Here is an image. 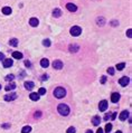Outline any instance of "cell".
I'll use <instances>...</instances> for the list:
<instances>
[{
	"label": "cell",
	"mask_w": 132,
	"mask_h": 133,
	"mask_svg": "<svg viewBox=\"0 0 132 133\" xmlns=\"http://www.w3.org/2000/svg\"><path fill=\"white\" fill-rule=\"evenodd\" d=\"M38 23H39V21H38L37 18H31V19L29 20V25L31 27H37L38 26Z\"/></svg>",
	"instance_id": "cell-15"
},
{
	"label": "cell",
	"mask_w": 132,
	"mask_h": 133,
	"mask_svg": "<svg viewBox=\"0 0 132 133\" xmlns=\"http://www.w3.org/2000/svg\"><path fill=\"white\" fill-rule=\"evenodd\" d=\"M67 133H75V127H74V126H70V127H68Z\"/></svg>",
	"instance_id": "cell-31"
},
{
	"label": "cell",
	"mask_w": 132,
	"mask_h": 133,
	"mask_svg": "<svg viewBox=\"0 0 132 133\" xmlns=\"http://www.w3.org/2000/svg\"><path fill=\"white\" fill-rule=\"evenodd\" d=\"M104 23H105V19H104L103 17H100V18H97L96 19V23L99 25V26H103Z\"/></svg>",
	"instance_id": "cell-22"
},
{
	"label": "cell",
	"mask_w": 132,
	"mask_h": 133,
	"mask_svg": "<svg viewBox=\"0 0 132 133\" xmlns=\"http://www.w3.org/2000/svg\"><path fill=\"white\" fill-rule=\"evenodd\" d=\"M124 67H125V64H124V63H120V64H117V65H116L117 70H122Z\"/></svg>",
	"instance_id": "cell-26"
},
{
	"label": "cell",
	"mask_w": 132,
	"mask_h": 133,
	"mask_svg": "<svg viewBox=\"0 0 132 133\" xmlns=\"http://www.w3.org/2000/svg\"><path fill=\"white\" fill-rule=\"evenodd\" d=\"M53 67L54 68H56V70H61V68L63 67V63L61 61H54Z\"/></svg>",
	"instance_id": "cell-13"
},
{
	"label": "cell",
	"mask_w": 132,
	"mask_h": 133,
	"mask_svg": "<svg viewBox=\"0 0 132 133\" xmlns=\"http://www.w3.org/2000/svg\"><path fill=\"white\" fill-rule=\"evenodd\" d=\"M129 82H130V78L128 76H123V77H121L119 79V83H120L121 86H126V85L129 84Z\"/></svg>",
	"instance_id": "cell-4"
},
{
	"label": "cell",
	"mask_w": 132,
	"mask_h": 133,
	"mask_svg": "<svg viewBox=\"0 0 132 133\" xmlns=\"http://www.w3.org/2000/svg\"><path fill=\"white\" fill-rule=\"evenodd\" d=\"M17 98V94L16 93H12V94H9V95H6L5 96V101L7 102H10V101H14Z\"/></svg>",
	"instance_id": "cell-8"
},
{
	"label": "cell",
	"mask_w": 132,
	"mask_h": 133,
	"mask_svg": "<svg viewBox=\"0 0 132 133\" xmlns=\"http://www.w3.org/2000/svg\"><path fill=\"white\" fill-rule=\"evenodd\" d=\"M106 82V76H102L101 77V84H104Z\"/></svg>",
	"instance_id": "cell-33"
},
{
	"label": "cell",
	"mask_w": 132,
	"mask_h": 133,
	"mask_svg": "<svg viewBox=\"0 0 132 133\" xmlns=\"http://www.w3.org/2000/svg\"><path fill=\"white\" fill-rule=\"evenodd\" d=\"M70 35L72 36H75V37H77V36H79L81 34H82V28L78 26H73L72 28H70Z\"/></svg>",
	"instance_id": "cell-3"
},
{
	"label": "cell",
	"mask_w": 132,
	"mask_h": 133,
	"mask_svg": "<svg viewBox=\"0 0 132 133\" xmlns=\"http://www.w3.org/2000/svg\"><path fill=\"white\" fill-rule=\"evenodd\" d=\"M96 133H103V130H102V129H101V127H100V129H99V130L96 131Z\"/></svg>",
	"instance_id": "cell-42"
},
{
	"label": "cell",
	"mask_w": 132,
	"mask_h": 133,
	"mask_svg": "<svg viewBox=\"0 0 132 133\" xmlns=\"http://www.w3.org/2000/svg\"><path fill=\"white\" fill-rule=\"evenodd\" d=\"M9 45H10V46L16 47L18 45V39L17 38H12V39H10V40H9Z\"/></svg>",
	"instance_id": "cell-20"
},
{
	"label": "cell",
	"mask_w": 132,
	"mask_h": 133,
	"mask_svg": "<svg viewBox=\"0 0 132 133\" xmlns=\"http://www.w3.org/2000/svg\"><path fill=\"white\" fill-rule=\"evenodd\" d=\"M43 45L46 46V47H49L50 46V40L49 39H44V40H43Z\"/></svg>",
	"instance_id": "cell-27"
},
{
	"label": "cell",
	"mask_w": 132,
	"mask_h": 133,
	"mask_svg": "<svg viewBox=\"0 0 132 133\" xmlns=\"http://www.w3.org/2000/svg\"><path fill=\"white\" fill-rule=\"evenodd\" d=\"M3 58H5V55L2 53H0V61H3Z\"/></svg>",
	"instance_id": "cell-40"
},
{
	"label": "cell",
	"mask_w": 132,
	"mask_h": 133,
	"mask_svg": "<svg viewBox=\"0 0 132 133\" xmlns=\"http://www.w3.org/2000/svg\"><path fill=\"white\" fill-rule=\"evenodd\" d=\"M25 65H26L27 67H30V66H31V64H30L29 61H26V62H25Z\"/></svg>",
	"instance_id": "cell-38"
},
{
	"label": "cell",
	"mask_w": 132,
	"mask_h": 133,
	"mask_svg": "<svg viewBox=\"0 0 132 133\" xmlns=\"http://www.w3.org/2000/svg\"><path fill=\"white\" fill-rule=\"evenodd\" d=\"M12 64H14V62H12L11 58H7V59H3V67H5V68H9V67H11Z\"/></svg>",
	"instance_id": "cell-6"
},
{
	"label": "cell",
	"mask_w": 132,
	"mask_h": 133,
	"mask_svg": "<svg viewBox=\"0 0 132 133\" xmlns=\"http://www.w3.org/2000/svg\"><path fill=\"white\" fill-rule=\"evenodd\" d=\"M30 100H32V101H38L39 100V94L38 93H31L29 95Z\"/></svg>",
	"instance_id": "cell-17"
},
{
	"label": "cell",
	"mask_w": 132,
	"mask_h": 133,
	"mask_svg": "<svg viewBox=\"0 0 132 133\" xmlns=\"http://www.w3.org/2000/svg\"><path fill=\"white\" fill-rule=\"evenodd\" d=\"M108 73H109L110 75H114V68L113 67H109L108 68Z\"/></svg>",
	"instance_id": "cell-29"
},
{
	"label": "cell",
	"mask_w": 132,
	"mask_h": 133,
	"mask_svg": "<svg viewBox=\"0 0 132 133\" xmlns=\"http://www.w3.org/2000/svg\"><path fill=\"white\" fill-rule=\"evenodd\" d=\"M66 8H67V10H68V11H70V12H75L77 10V7L75 6L74 3H72V2L67 3V5H66Z\"/></svg>",
	"instance_id": "cell-7"
},
{
	"label": "cell",
	"mask_w": 132,
	"mask_h": 133,
	"mask_svg": "<svg viewBox=\"0 0 132 133\" xmlns=\"http://www.w3.org/2000/svg\"><path fill=\"white\" fill-rule=\"evenodd\" d=\"M99 109H100L101 112H104V111H106V109H108V101H105V100L101 101L100 104H99Z\"/></svg>",
	"instance_id": "cell-5"
},
{
	"label": "cell",
	"mask_w": 132,
	"mask_h": 133,
	"mask_svg": "<svg viewBox=\"0 0 132 133\" xmlns=\"http://www.w3.org/2000/svg\"><path fill=\"white\" fill-rule=\"evenodd\" d=\"M31 131V127L30 126H23V130H21V133H29Z\"/></svg>",
	"instance_id": "cell-25"
},
{
	"label": "cell",
	"mask_w": 132,
	"mask_h": 133,
	"mask_svg": "<svg viewBox=\"0 0 132 133\" xmlns=\"http://www.w3.org/2000/svg\"><path fill=\"white\" fill-rule=\"evenodd\" d=\"M128 117H129V112H128V111H123V112H121V114L119 115V119H120L121 121H125Z\"/></svg>",
	"instance_id": "cell-9"
},
{
	"label": "cell",
	"mask_w": 132,
	"mask_h": 133,
	"mask_svg": "<svg viewBox=\"0 0 132 133\" xmlns=\"http://www.w3.org/2000/svg\"><path fill=\"white\" fill-rule=\"evenodd\" d=\"M2 14L10 15V14H11V8H10V7H3V8H2Z\"/></svg>",
	"instance_id": "cell-21"
},
{
	"label": "cell",
	"mask_w": 132,
	"mask_h": 133,
	"mask_svg": "<svg viewBox=\"0 0 132 133\" xmlns=\"http://www.w3.org/2000/svg\"><path fill=\"white\" fill-rule=\"evenodd\" d=\"M115 117H116V113H112V114H111V120H114L115 119Z\"/></svg>",
	"instance_id": "cell-37"
},
{
	"label": "cell",
	"mask_w": 132,
	"mask_h": 133,
	"mask_svg": "<svg viewBox=\"0 0 132 133\" xmlns=\"http://www.w3.org/2000/svg\"><path fill=\"white\" fill-rule=\"evenodd\" d=\"M115 133H122V132H121V131H116V132H115Z\"/></svg>",
	"instance_id": "cell-44"
},
{
	"label": "cell",
	"mask_w": 132,
	"mask_h": 133,
	"mask_svg": "<svg viewBox=\"0 0 132 133\" xmlns=\"http://www.w3.org/2000/svg\"><path fill=\"white\" fill-rule=\"evenodd\" d=\"M14 88H16L15 83H10V84H8L6 86V91H11V90H14Z\"/></svg>",
	"instance_id": "cell-23"
},
{
	"label": "cell",
	"mask_w": 132,
	"mask_h": 133,
	"mask_svg": "<svg viewBox=\"0 0 132 133\" xmlns=\"http://www.w3.org/2000/svg\"><path fill=\"white\" fill-rule=\"evenodd\" d=\"M111 119V114L110 113H106L105 115H104V121H108V120Z\"/></svg>",
	"instance_id": "cell-32"
},
{
	"label": "cell",
	"mask_w": 132,
	"mask_h": 133,
	"mask_svg": "<svg viewBox=\"0 0 132 133\" xmlns=\"http://www.w3.org/2000/svg\"><path fill=\"white\" fill-rule=\"evenodd\" d=\"M119 100H120V94H119V93H113L111 95V101L113 102V103H117Z\"/></svg>",
	"instance_id": "cell-10"
},
{
	"label": "cell",
	"mask_w": 132,
	"mask_h": 133,
	"mask_svg": "<svg viewBox=\"0 0 132 133\" xmlns=\"http://www.w3.org/2000/svg\"><path fill=\"white\" fill-rule=\"evenodd\" d=\"M53 16L54 17H61L62 16V11H61V9H54V11H53Z\"/></svg>",
	"instance_id": "cell-19"
},
{
	"label": "cell",
	"mask_w": 132,
	"mask_h": 133,
	"mask_svg": "<svg viewBox=\"0 0 132 133\" xmlns=\"http://www.w3.org/2000/svg\"><path fill=\"white\" fill-rule=\"evenodd\" d=\"M40 65H41V67L46 68V67H48V65H49V62H48L47 58H43V59L40 61Z\"/></svg>",
	"instance_id": "cell-16"
},
{
	"label": "cell",
	"mask_w": 132,
	"mask_h": 133,
	"mask_svg": "<svg viewBox=\"0 0 132 133\" xmlns=\"http://www.w3.org/2000/svg\"><path fill=\"white\" fill-rule=\"evenodd\" d=\"M41 116V113L39 112V111H37V112L35 113V117H40Z\"/></svg>",
	"instance_id": "cell-36"
},
{
	"label": "cell",
	"mask_w": 132,
	"mask_h": 133,
	"mask_svg": "<svg viewBox=\"0 0 132 133\" xmlns=\"http://www.w3.org/2000/svg\"><path fill=\"white\" fill-rule=\"evenodd\" d=\"M68 49H70V52H72V53H76V52H78L79 46L76 45V44H73V45H70Z\"/></svg>",
	"instance_id": "cell-12"
},
{
	"label": "cell",
	"mask_w": 132,
	"mask_h": 133,
	"mask_svg": "<svg viewBox=\"0 0 132 133\" xmlns=\"http://www.w3.org/2000/svg\"><path fill=\"white\" fill-rule=\"evenodd\" d=\"M2 127H3V129H8V127H10V125H8V124H3Z\"/></svg>",
	"instance_id": "cell-41"
},
{
	"label": "cell",
	"mask_w": 132,
	"mask_h": 133,
	"mask_svg": "<svg viewBox=\"0 0 132 133\" xmlns=\"http://www.w3.org/2000/svg\"><path fill=\"white\" fill-rule=\"evenodd\" d=\"M126 35H128V37L129 38H131V36H132V30L131 29H129V30L126 31Z\"/></svg>",
	"instance_id": "cell-34"
},
{
	"label": "cell",
	"mask_w": 132,
	"mask_h": 133,
	"mask_svg": "<svg viewBox=\"0 0 132 133\" xmlns=\"http://www.w3.org/2000/svg\"><path fill=\"white\" fill-rule=\"evenodd\" d=\"M111 25H112V26H117V25H119V23H117L116 20H112L111 21Z\"/></svg>",
	"instance_id": "cell-35"
},
{
	"label": "cell",
	"mask_w": 132,
	"mask_h": 133,
	"mask_svg": "<svg viewBox=\"0 0 132 133\" xmlns=\"http://www.w3.org/2000/svg\"><path fill=\"white\" fill-rule=\"evenodd\" d=\"M0 90H1V85H0Z\"/></svg>",
	"instance_id": "cell-45"
},
{
	"label": "cell",
	"mask_w": 132,
	"mask_h": 133,
	"mask_svg": "<svg viewBox=\"0 0 132 133\" xmlns=\"http://www.w3.org/2000/svg\"><path fill=\"white\" fill-rule=\"evenodd\" d=\"M38 94L39 95H44V94H46V88H44V87H40L38 91Z\"/></svg>",
	"instance_id": "cell-28"
},
{
	"label": "cell",
	"mask_w": 132,
	"mask_h": 133,
	"mask_svg": "<svg viewBox=\"0 0 132 133\" xmlns=\"http://www.w3.org/2000/svg\"><path fill=\"white\" fill-rule=\"evenodd\" d=\"M92 123H93V125H95V126H97V125H100L101 123V117L99 115H95L92 119Z\"/></svg>",
	"instance_id": "cell-11"
},
{
	"label": "cell",
	"mask_w": 132,
	"mask_h": 133,
	"mask_svg": "<svg viewBox=\"0 0 132 133\" xmlns=\"http://www.w3.org/2000/svg\"><path fill=\"white\" fill-rule=\"evenodd\" d=\"M14 77H15V76L12 75V74H10V75H7L6 76V81H12V79H14Z\"/></svg>",
	"instance_id": "cell-30"
},
{
	"label": "cell",
	"mask_w": 132,
	"mask_h": 133,
	"mask_svg": "<svg viewBox=\"0 0 132 133\" xmlns=\"http://www.w3.org/2000/svg\"><path fill=\"white\" fill-rule=\"evenodd\" d=\"M57 111H58V113L63 116H67L68 114H70V107H68L66 104H59L58 107H57Z\"/></svg>",
	"instance_id": "cell-1"
},
{
	"label": "cell",
	"mask_w": 132,
	"mask_h": 133,
	"mask_svg": "<svg viewBox=\"0 0 132 133\" xmlns=\"http://www.w3.org/2000/svg\"><path fill=\"white\" fill-rule=\"evenodd\" d=\"M12 57L16 58V59H21L23 58V54L19 52H14L12 53Z\"/></svg>",
	"instance_id": "cell-18"
},
{
	"label": "cell",
	"mask_w": 132,
	"mask_h": 133,
	"mask_svg": "<svg viewBox=\"0 0 132 133\" xmlns=\"http://www.w3.org/2000/svg\"><path fill=\"white\" fill-rule=\"evenodd\" d=\"M47 78H48V76H47V75H43V76H41L40 79H41V81H46Z\"/></svg>",
	"instance_id": "cell-39"
},
{
	"label": "cell",
	"mask_w": 132,
	"mask_h": 133,
	"mask_svg": "<svg viewBox=\"0 0 132 133\" xmlns=\"http://www.w3.org/2000/svg\"><path fill=\"white\" fill-rule=\"evenodd\" d=\"M54 96L57 98H63L66 96V91L64 87H57L54 90Z\"/></svg>",
	"instance_id": "cell-2"
},
{
	"label": "cell",
	"mask_w": 132,
	"mask_h": 133,
	"mask_svg": "<svg viewBox=\"0 0 132 133\" xmlns=\"http://www.w3.org/2000/svg\"><path fill=\"white\" fill-rule=\"evenodd\" d=\"M35 87V84H34V82H26L25 83V88L28 91H31L32 88Z\"/></svg>",
	"instance_id": "cell-14"
},
{
	"label": "cell",
	"mask_w": 132,
	"mask_h": 133,
	"mask_svg": "<svg viewBox=\"0 0 132 133\" xmlns=\"http://www.w3.org/2000/svg\"><path fill=\"white\" fill-rule=\"evenodd\" d=\"M86 133H93V131H92V130H87V131H86Z\"/></svg>",
	"instance_id": "cell-43"
},
{
	"label": "cell",
	"mask_w": 132,
	"mask_h": 133,
	"mask_svg": "<svg viewBox=\"0 0 132 133\" xmlns=\"http://www.w3.org/2000/svg\"><path fill=\"white\" fill-rule=\"evenodd\" d=\"M111 130H112V124H111V123H106L104 131H105L106 133H109V132H111Z\"/></svg>",
	"instance_id": "cell-24"
}]
</instances>
